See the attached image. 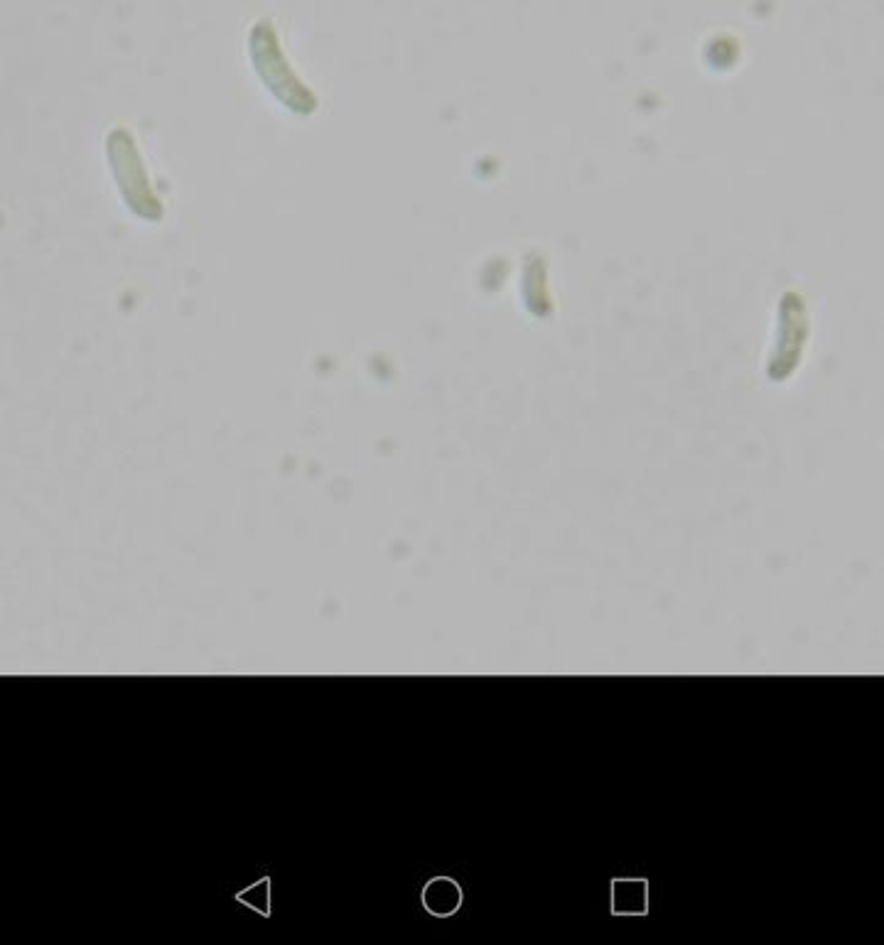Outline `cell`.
Instances as JSON below:
<instances>
[{"mask_svg": "<svg viewBox=\"0 0 884 945\" xmlns=\"http://www.w3.org/2000/svg\"><path fill=\"white\" fill-rule=\"evenodd\" d=\"M462 904V889L455 879L435 877L425 884L423 906L433 916H452Z\"/></svg>", "mask_w": 884, "mask_h": 945, "instance_id": "obj_1", "label": "cell"}, {"mask_svg": "<svg viewBox=\"0 0 884 945\" xmlns=\"http://www.w3.org/2000/svg\"><path fill=\"white\" fill-rule=\"evenodd\" d=\"M646 911H649L646 879H614L612 914H646Z\"/></svg>", "mask_w": 884, "mask_h": 945, "instance_id": "obj_2", "label": "cell"}]
</instances>
